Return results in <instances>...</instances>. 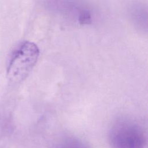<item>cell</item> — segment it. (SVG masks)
<instances>
[{
	"mask_svg": "<svg viewBox=\"0 0 148 148\" xmlns=\"http://www.w3.org/2000/svg\"><path fill=\"white\" fill-rule=\"evenodd\" d=\"M109 142L112 148H146L147 136L143 127L138 123L121 119L112 126Z\"/></svg>",
	"mask_w": 148,
	"mask_h": 148,
	"instance_id": "1",
	"label": "cell"
},
{
	"mask_svg": "<svg viewBox=\"0 0 148 148\" xmlns=\"http://www.w3.org/2000/svg\"><path fill=\"white\" fill-rule=\"evenodd\" d=\"M39 49L33 42L25 41L14 50L7 68V76L13 83L25 79L36 64L39 56Z\"/></svg>",
	"mask_w": 148,
	"mask_h": 148,
	"instance_id": "2",
	"label": "cell"
},
{
	"mask_svg": "<svg viewBox=\"0 0 148 148\" xmlns=\"http://www.w3.org/2000/svg\"><path fill=\"white\" fill-rule=\"evenodd\" d=\"M54 148H89L82 139L73 136H65L57 142Z\"/></svg>",
	"mask_w": 148,
	"mask_h": 148,
	"instance_id": "3",
	"label": "cell"
}]
</instances>
